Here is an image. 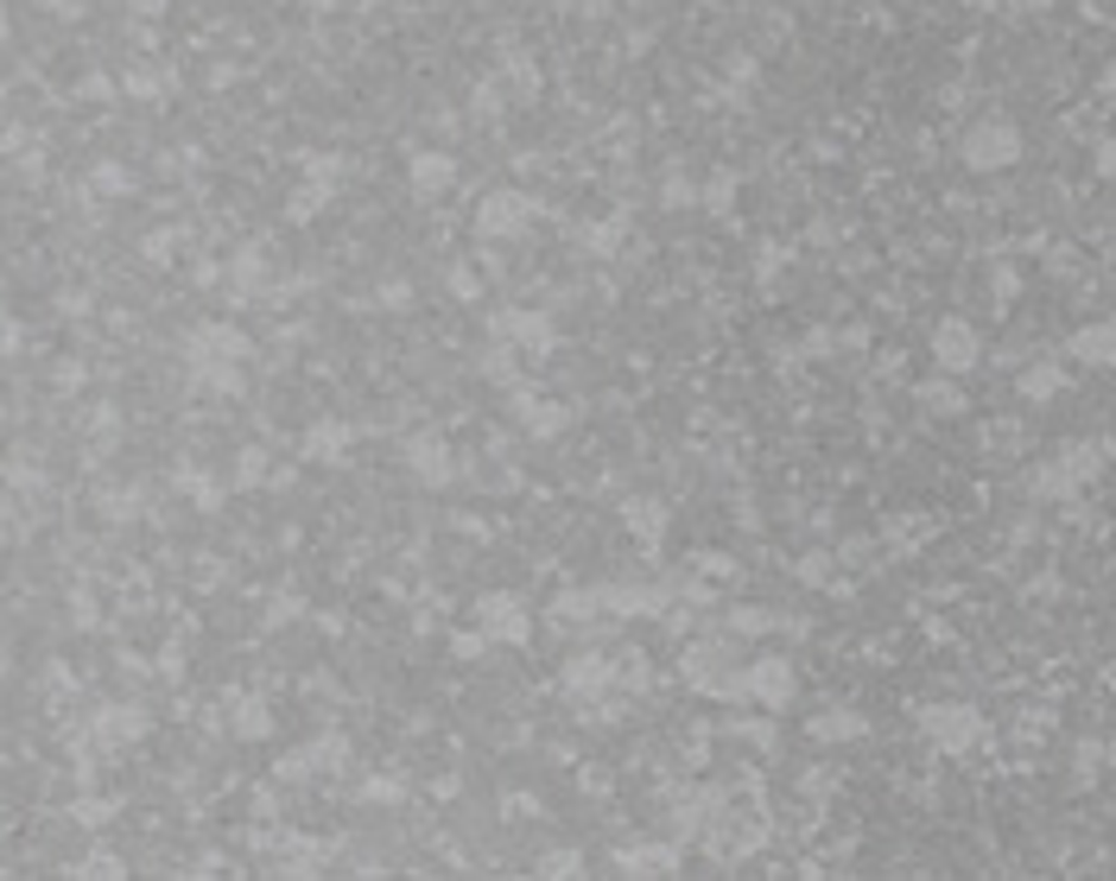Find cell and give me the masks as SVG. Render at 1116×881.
I'll list each match as a JSON object with an SVG mask.
<instances>
[{
    "instance_id": "cell-8",
    "label": "cell",
    "mask_w": 1116,
    "mask_h": 881,
    "mask_svg": "<svg viewBox=\"0 0 1116 881\" xmlns=\"http://www.w3.org/2000/svg\"><path fill=\"white\" fill-rule=\"evenodd\" d=\"M1072 381H1066V368L1059 362H1034L1028 374H1021V400H1034V406H1046V400H1059Z\"/></svg>"
},
{
    "instance_id": "cell-21",
    "label": "cell",
    "mask_w": 1116,
    "mask_h": 881,
    "mask_svg": "<svg viewBox=\"0 0 1116 881\" xmlns=\"http://www.w3.org/2000/svg\"><path fill=\"white\" fill-rule=\"evenodd\" d=\"M1104 755H1111V768H1116V742H1111V748H1104Z\"/></svg>"
},
{
    "instance_id": "cell-15",
    "label": "cell",
    "mask_w": 1116,
    "mask_h": 881,
    "mask_svg": "<svg viewBox=\"0 0 1116 881\" xmlns=\"http://www.w3.org/2000/svg\"><path fill=\"white\" fill-rule=\"evenodd\" d=\"M927 406H932V412H965V394H958L952 381H932V387H927Z\"/></svg>"
},
{
    "instance_id": "cell-18",
    "label": "cell",
    "mask_w": 1116,
    "mask_h": 881,
    "mask_svg": "<svg viewBox=\"0 0 1116 881\" xmlns=\"http://www.w3.org/2000/svg\"><path fill=\"white\" fill-rule=\"evenodd\" d=\"M730 197H736V178H710V190H705L710 210H730Z\"/></svg>"
},
{
    "instance_id": "cell-16",
    "label": "cell",
    "mask_w": 1116,
    "mask_h": 881,
    "mask_svg": "<svg viewBox=\"0 0 1116 881\" xmlns=\"http://www.w3.org/2000/svg\"><path fill=\"white\" fill-rule=\"evenodd\" d=\"M730 628H743V634H761V628H774V616H768V609H736V616H730Z\"/></svg>"
},
{
    "instance_id": "cell-11",
    "label": "cell",
    "mask_w": 1116,
    "mask_h": 881,
    "mask_svg": "<svg viewBox=\"0 0 1116 881\" xmlns=\"http://www.w3.org/2000/svg\"><path fill=\"white\" fill-rule=\"evenodd\" d=\"M495 331H508V343H526V349H546V343H553V336H546V318H521V311L501 318Z\"/></svg>"
},
{
    "instance_id": "cell-20",
    "label": "cell",
    "mask_w": 1116,
    "mask_h": 881,
    "mask_svg": "<svg viewBox=\"0 0 1116 881\" xmlns=\"http://www.w3.org/2000/svg\"><path fill=\"white\" fill-rule=\"evenodd\" d=\"M134 7H140V13H159V7H165V0H134Z\"/></svg>"
},
{
    "instance_id": "cell-3",
    "label": "cell",
    "mask_w": 1116,
    "mask_h": 881,
    "mask_svg": "<svg viewBox=\"0 0 1116 881\" xmlns=\"http://www.w3.org/2000/svg\"><path fill=\"white\" fill-rule=\"evenodd\" d=\"M932 362L945 368V374H965V368L983 362V343H977V331H970L965 318H945L932 331Z\"/></svg>"
},
{
    "instance_id": "cell-7",
    "label": "cell",
    "mask_w": 1116,
    "mask_h": 881,
    "mask_svg": "<svg viewBox=\"0 0 1116 881\" xmlns=\"http://www.w3.org/2000/svg\"><path fill=\"white\" fill-rule=\"evenodd\" d=\"M476 616H483L501 641H526V609L514 603V596H483V603H476Z\"/></svg>"
},
{
    "instance_id": "cell-13",
    "label": "cell",
    "mask_w": 1116,
    "mask_h": 881,
    "mask_svg": "<svg viewBox=\"0 0 1116 881\" xmlns=\"http://www.w3.org/2000/svg\"><path fill=\"white\" fill-rule=\"evenodd\" d=\"M616 863H622V869H641V876H647V869H672L679 856H672V844H660V849H622Z\"/></svg>"
},
{
    "instance_id": "cell-5",
    "label": "cell",
    "mask_w": 1116,
    "mask_h": 881,
    "mask_svg": "<svg viewBox=\"0 0 1116 881\" xmlns=\"http://www.w3.org/2000/svg\"><path fill=\"white\" fill-rule=\"evenodd\" d=\"M743 679H748V698L755 704H768V710H786V704H793V660H774V654H768V660L748 666Z\"/></svg>"
},
{
    "instance_id": "cell-1",
    "label": "cell",
    "mask_w": 1116,
    "mask_h": 881,
    "mask_svg": "<svg viewBox=\"0 0 1116 881\" xmlns=\"http://www.w3.org/2000/svg\"><path fill=\"white\" fill-rule=\"evenodd\" d=\"M1021 159V127L1008 121V114H983V121H970L965 134V165L970 172H1003Z\"/></svg>"
},
{
    "instance_id": "cell-19",
    "label": "cell",
    "mask_w": 1116,
    "mask_h": 881,
    "mask_svg": "<svg viewBox=\"0 0 1116 881\" xmlns=\"http://www.w3.org/2000/svg\"><path fill=\"white\" fill-rule=\"evenodd\" d=\"M1098 165H1104V172L1116 178V147H1104V159H1098Z\"/></svg>"
},
{
    "instance_id": "cell-2",
    "label": "cell",
    "mask_w": 1116,
    "mask_h": 881,
    "mask_svg": "<svg viewBox=\"0 0 1116 881\" xmlns=\"http://www.w3.org/2000/svg\"><path fill=\"white\" fill-rule=\"evenodd\" d=\"M920 730L932 735V748L965 755V748L983 742V717H977L970 704H932V710H920Z\"/></svg>"
},
{
    "instance_id": "cell-12",
    "label": "cell",
    "mask_w": 1116,
    "mask_h": 881,
    "mask_svg": "<svg viewBox=\"0 0 1116 881\" xmlns=\"http://www.w3.org/2000/svg\"><path fill=\"white\" fill-rule=\"evenodd\" d=\"M407 457H412V470H425V482H445V450H438V438H419Z\"/></svg>"
},
{
    "instance_id": "cell-4",
    "label": "cell",
    "mask_w": 1116,
    "mask_h": 881,
    "mask_svg": "<svg viewBox=\"0 0 1116 881\" xmlns=\"http://www.w3.org/2000/svg\"><path fill=\"white\" fill-rule=\"evenodd\" d=\"M526 222H533V203H526L521 190H495V197H483V210H476V228H483L488 241L521 235Z\"/></svg>"
},
{
    "instance_id": "cell-14",
    "label": "cell",
    "mask_w": 1116,
    "mask_h": 881,
    "mask_svg": "<svg viewBox=\"0 0 1116 881\" xmlns=\"http://www.w3.org/2000/svg\"><path fill=\"white\" fill-rule=\"evenodd\" d=\"M629 520L647 533V539H654V533L667 526V508H660V501H629Z\"/></svg>"
},
{
    "instance_id": "cell-9",
    "label": "cell",
    "mask_w": 1116,
    "mask_h": 881,
    "mask_svg": "<svg viewBox=\"0 0 1116 881\" xmlns=\"http://www.w3.org/2000/svg\"><path fill=\"white\" fill-rule=\"evenodd\" d=\"M863 735V717L856 710H824V717H813V742H856Z\"/></svg>"
},
{
    "instance_id": "cell-17",
    "label": "cell",
    "mask_w": 1116,
    "mask_h": 881,
    "mask_svg": "<svg viewBox=\"0 0 1116 881\" xmlns=\"http://www.w3.org/2000/svg\"><path fill=\"white\" fill-rule=\"evenodd\" d=\"M799 578H806V584L831 578V558H824V551H806V558H799Z\"/></svg>"
},
{
    "instance_id": "cell-10",
    "label": "cell",
    "mask_w": 1116,
    "mask_h": 881,
    "mask_svg": "<svg viewBox=\"0 0 1116 881\" xmlns=\"http://www.w3.org/2000/svg\"><path fill=\"white\" fill-rule=\"evenodd\" d=\"M450 178H457V165H450V159H438V152H425V159H412V184H419L425 197H432V190H445Z\"/></svg>"
},
{
    "instance_id": "cell-6",
    "label": "cell",
    "mask_w": 1116,
    "mask_h": 881,
    "mask_svg": "<svg viewBox=\"0 0 1116 881\" xmlns=\"http://www.w3.org/2000/svg\"><path fill=\"white\" fill-rule=\"evenodd\" d=\"M1066 349H1072V362H1084V368H1116V324H1111V318L1079 324Z\"/></svg>"
}]
</instances>
